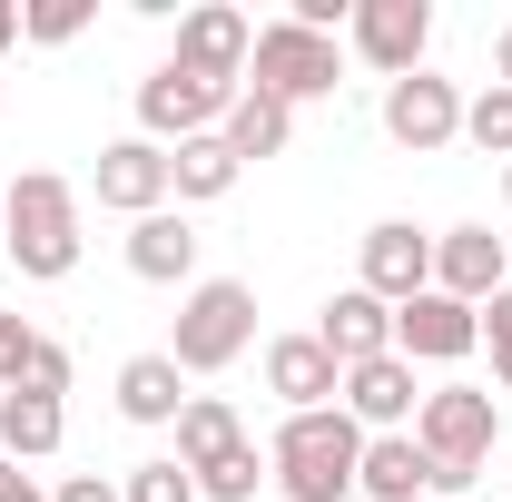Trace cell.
I'll list each match as a JSON object with an SVG mask.
<instances>
[{"instance_id": "1", "label": "cell", "mask_w": 512, "mask_h": 502, "mask_svg": "<svg viewBox=\"0 0 512 502\" xmlns=\"http://www.w3.org/2000/svg\"><path fill=\"white\" fill-rule=\"evenodd\" d=\"M355 463H365V424H355L345 404L286 414L276 443H266V473H276L286 502H345V493H355Z\"/></svg>"}, {"instance_id": "2", "label": "cell", "mask_w": 512, "mask_h": 502, "mask_svg": "<svg viewBox=\"0 0 512 502\" xmlns=\"http://www.w3.org/2000/svg\"><path fill=\"white\" fill-rule=\"evenodd\" d=\"M0 217H10V266L20 276H40V286H60L69 266H79V188H69L60 168H20L10 188H0Z\"/></svg>"}, {"instance_id": "3", "label": "cell", "mask_w": 512, "mask_h": 502, "mask_svg": "<svg viewBox=\"0 0 512 502\" xmlns=\"http://www.w3.org/2000/svg\"><path fill=\"white\" fill-rule=\"evenodd\" d=\"M493 434H503V404H493L483 384H444V394L414 404V443H424V463H434V493H463V483L493 463Z\"/></svg>"}, {"instance_id": "4", "label": "cell", "mask_w": 512, "mask_h": 502, "mask_svg": "<svg viewBox=\"0 0 512 502\" xmlns=\"http://www.w3.org/2000/svg\"><path fill=\"white\" fill-rule=\"evenodd\" d=\"M247 345H256V296L237 276H197L188 296H178V335H168L178 375H217V365H237Z\"/></svg>"}, {"instance_id": "5", "label": "cell", "mask_w": 512, "mask_h": 502, "mask_svg": "<svg viewBox=\"0 0 512 502\" xmlns=\"http://www.w3.org/2000/svg\"><path fill=\"white\" fill-rule=\"evenodd\" d=\"M247 89L306 109V99H335V40L325 30H296V20H266L247 50Z\"/></svg>"}, {"instance_id": "6", "label": "cell", "mask_w": 512, "mask_h": 502, "mask_svg": "<svg viewBox=\"0 0 512 502\" xmlns=\"http://www.w3.org/2000/svg\"><path fill=\"white\" fill-rule=\"evenodd\" d=\"M227 109H237V89H207V79L178 69V60H158L148 79H138V138H158V148L227 128Z\"/></svg>"}, {"instance_id": "7", "label": "cell", "mask_w": 512, "mask_h": 502, "mask_svg": "<svg viewBox=\"0 0 512 502\" xmlns=\"http://www.w3.org/2000/svg\"><path fill=\"white\" fill-rule=\"evenodd\" d=\"M355 60L384 69V89L394 79H414L424 69V50H434V0H355Z\"/></svg>"}, {"instance_id": "8", "label": "cell", "mask_w": 512, "mask_h": 502, "mask_svg": "<svg viewBox=\"0 0 512 502\" xmlns=\"http://www.w3.org/2000/svg\"><path fill=\"white\" fill-rule=\"evenodd\" d=\"M247 10H227V0H197V10H178V69H197L207 89H247Z\"/></svg>"}, {"instance_id": "9", "label": "cell", "mask_w": 512, "mask_h": 502, "mask_svg": "<svg viewBox=\"0 0 512 502\" xmlns=\"http://www.w3.org/2000/svg\"><path fill=\"white\" fill-rule=\"evenodd\" d=\"M384 138H394V148H414V158L453 148V138H463V89L434 79V69L394 79V89H384Z\"/></svg>"}, {"instance_id": "10", "label": "cell", "mask_w": 512, "mask_h": 502, "mask_svg": "<svg viewBox=\"0 0 512 502\" xmlns=\"http://www.w3.org/2000/svg\"><path fill=\"white\" fill-rule=\"evenodd\" d=\"M483 345V306H453V296H414V306H394V355L404 365H463Z\"/></svg>"}, {"instance_id": "11", "label": "cell", "mask_w": 512, "mask_h": 502, "mask_svg": "<svg viewBox=\"0 0 512 502\" xmlns=\"http://www.w3.org/2000/svg\"><path fill=\"white\" fill-rule=\"evenodd\" d=\"M355 286L384 296V306H414V296L434 286V237H424V227H404V217L365 227V276H355Z\"/></svg>"}, {"instance_id": "12", "label": "cell", "mask_w": 512, "mask_h": 502, "mask_svg": "<svg viewBox=\"0 0 512 502\" xmlns=\"http://www.w3.org/2000/svg\"><path fill=\"white\" fill-rule=\"evenodd\" d=\"M512 256H503V237L493 227H444L434 237V296H453V306H493L512 276H503Z\"/></svg>"}, {"instance_id": "13", "label": "cell", "mask_w": 512, "mask_h": 502, "mask_svg": "<svg viewBox=\"0 0 512 502\" xmlns=\"http://www.w3.org/2000/svg\"><path fill=\"white\" fill-rule=\"evenodd\" d=\"M99 207H119L128 227L168 207V148L158 138H109L99 148Z\"/></svg>"}, {"instance_id": "14", "label": "cell", "mask_w": 512, "mask_h": 502, "mask_svg": "<svg viewBox=\"0 0 512 502\" xmlns=\"http://www.w3.org/2000/svg\"><path fill=\"white\" fill-rule=\"evenodd\" d=\"M266 394H276L286 414H325V404L345 394V365L325 355L316 335H276V345H266Z\"/></svg>"}, {"instance_id": "15", "label": "cell", "mask_w": 512, "mask_h": 502, "mask_svg": "<svg viewBox=\"0 0 512 502\" xmlns=\"http://www.w3.org/2000/svg\"><path fill=\"white\" fill-rule=\"evenodd\" d=\"M316 345L355 375V365H375V355H394V306L384 296H365V286H345V296H325L316 315Z\"/></svg>"}, {"instance_id": "16", "label": "cell", "mask_w": 512, "mask_h": 502, "mask_svg": "<svg viewBox=\"0 0 512 502\" xmlns=\"http://www.w3.org/2000/svg\"><path fill=\"white\" fill-rule=\"evenodd\" d=\"M335 404H345L365 434H404L424 394H414V365H404V355H375V365H355V375H345V394H335Z\"/></svg>"}, {"instance_id": "17", "label": "cell", "mask_w": 512, "mask_h": 502, "mask_svg": "<svg viewBox=\"0 0 512 502\" xmlns=\"http://www.w3.org/2000/svg\"><path fill=\"white\" fill-rule=\"evenodd\" d=\"M128 276H148V286H188L197 276V227L178 207H158V217L128 227Z\"/></svg>"}, {"instance_id": "18", "label": "cell", "mask_w": 512, "mask_h": 502, "mask_svg": "<svg viewBox=\"0 0 512 502\" xmlns=\"http://www.w3.org/2000/svg\"><path fill=\"white\" fill-rule=\"evenodd\" d=\"M355 493H365V502H414V493H434V463H424V443H414V434H365Z\"/></svg>"}, {"instance_id": "19", "label": "cell", "mask_w": 512, "mask_h": 502, "mask_svg": "<svg viewBox=\"0 0 512 502\" xmlns=\"http://www.w3.org/2000/svg\"><path fill=\"white\" fill-rule=\"evenodd\" d=\"M119 414H128V424H178V414H188L178 355H128V365H119Z\"/></svg>"}, {"instance_id": "20", "label": "cell", "mask_w": 512, "mask_h": 502, "mask_svg": "<svg viewBox=\"0 0 512 502\" xmlns=\"http://www.w3.org/2000/svg\"><path fill=\"white\" fill-rule=\"evenodd\" d=\"M227 158L247 168V158H286V138H296V109L286 99H266V89H237V109H227Z\"/></svg>"}, {"instance_id": "21", "label": "cell", "mask_w": 512, "mask_h": 502, "mask_svg": "<svg viewBox=\"0 0 512 502\" xmlns=\"http://www.w3.org/2000/svg\"><path fill=\"white\" fill-rule=\"evenodd\" d=\"M69 414L60 394H0V463H40V453H60Z\"/></svg>"}, {"instance_id": "22", "label": "cell", "mask_w": 512, "mask_h": 502, "mask_svg": "<svg viewBox=\"0 0 512 502\" xmlns=\"http://www.w3.org/2000/svg\"><path fill=\"white\" fill-rule=\"evenodd\" d=\"M237 178H247V168L227 158V138H217V128H207V138H178V148H168V197H188V207L227 197Z\"/></svg>"}, {"instance_id": "23", "label": "cell", "mask_w": 512, "mask_h": 502, "mask_svg": "<svg viewBox=\"0 0 512 502\" xmlns=\"http://www.w3.org/2000/svg\"><path fill=\"white\" fill-rule=\"evenodd\" d=\"M227 453H247V424H237V404H217V394H188V414H178V463L207 473V463H227Z\"/></svg>"}, {"instance_id": "24", "label": "cell", "mask_w": 512, "mask_h": 502, "mask_svg": "<svg viewBox=\"0 0 512 502\" xmlns=\"http://www.w3.org/2000/svg\"><path fill=\"white\" fill-rule=\"evenodd\" d=\"M463 138H473L483 158H503V168H512V89H483V99H463Z\"/></svg>"}, {"instance_id": "25", "label": "cell", "mask_w": 512, "mask_h": 502, "mask_svg": "<svg viewBox=\"0 0 512 502\" xmlns=\"http://www.w3.org/2000/svg\"><path fill=\"white\" fill-rule=\"evenodd\" d=\"M10 394H69V345L30 335V345H20V365H10Z\"/></svg>"}, {"instance_id": "26", "label": "cell", "mask_w": 512, "mask_h": 502, "mask_svg": "<svg viewBox=\"0 0 512 502\" xmlns=\"http://www.w3.org/2000/svg\"><path fill=\"white\" fill-rule=\"evenodd\" d=\"M256 483H266V453H227V463H207L197 473V502H256Z\"/></svg>"}, {"instance_id": "27", "label": "cell", "mask_w": 512, "mask_h": 502, "mask_svg": "<svg viewBox=\"0 0 512 502\" xmlns=\"http://www.w3.org/2000/svg\"><path fill=\"white\" fill-rule=\"evenodd\" d=\"M119 493H128V502H197V473L178 463V453H158V463H138V473H128Z\"/></svg>"}, {"instance_id": "28", "label": "cell", "mask_w": 512, "mask_h": 502, "mask_svg": "<svg viewBox=\"0 0 512 502\" xmlns=\"http://www.w3.org/2000/svg\"><path fill=\"white\" fill-rule=\"evenodd\" d=\"M89 30V0H30L20 10V40H79Z\"/></svg>"}, {"instance_id": "29", "label": "cell", "mask_w": 512, "mask_h": 502, "mask_svg": "<svg viewBox=\"0 0 512 502\" xmlns=\"http://www.w3.org/2000/svg\"><path fill=\"white\" fill-rule=\"evenodd\" d=\"M483 335H493V384L512 394V286L493 296V306H483Z\"/></svg>"}, {"instance_id": "30", "label": "cell", "mask_w": 512, "mask_h": 502, "mask_svg": "<svg viewBox=\"0 0 512 502\" xmlns=\"http://www.w3.org/2000/svg\"><path fill=\"white\" fill-rule=\"evenodd\" d=\"M50 502H128V493H119V483H109V473H69V483H60V493H50Z\"/></svg>"}, {"instance_id": "31", "label": "cell", "mask_w": 512, "mask_h": 502, "mask_svg": "<svg viewBox=\"0 0 512 502\" xmlns=\"http://www.w3.org/2000/svg\"><path fill=\"white\" fill-rule=\"evenodd\" d=\"M20 345H30V325H20V315L0 306V384H10V365H20Z\"/></svg>"}, {"instance_id": "32", "label": "cell", "mask_w": 512, "mask_h": 502, "mask_svg": "<svg viewBox=\"0 0 512 502\" xmlns=\"http://www.w3.org/2000/svg\"><path fill=\"white\" fill-rule=\"evenodd\" d=\"M0 502H50V493H40V483H30L20 463H0Z\"/></svg>"}, {"instance_id": "33", "label": "cell", "mask_w": 512, "mask_h": 502, "mask_svg": "<svg viewBox=\"0 0 512 502\" xmlns=\"http://www.w3.org/2000/svg\"><path fill=\"white\" fill-rule=\"evenodd\" d=\"M493 89H512V20H503V40H493Z\"/></svg>"}, {"instance_id": "34", "label": "cell", "mask_w": 512, "mask_h": 502, "mask_svg": "<svg viewBox=\"0 0 512 502\" xmlns=\"http://www.w3.org/2000/svg\"><path fill=\"white\" fill-rule=\"evenodd\" d=\"M0 50H20V0H0Z\"/></svg>"}, {"instance_id": "35", "label": "cell", "mask_w": 512, "mask_h": 502, "mask_svg": "<svg viewBox=\"0 0 512 502\" xmlns=\"http://www.w3.org/2000/svg\"><path fill=\"white\" fill-rule=\"evenodd\" d=\"M503 207H512V168H503Z\"/></svg>"}, {"instance_id": "36", "label": "cell", "mask_w": 512, "mask_h": 502, "mask_svg": "<svg viewBox=\"0 0 512 502\" xmlns=\"http://www.w3.org/2000/svg\"><path fill=\"white\" fill-rule=\"evenodd\" d=\"M0 247H10V217H0Z\"/></svg>"}]
</instances>
